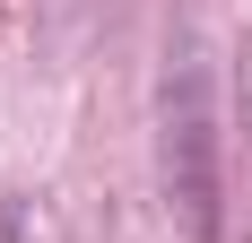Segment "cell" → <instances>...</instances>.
Wrapping results in <instances>:
<instances>
[{"label": "cell", "instance_id": "1", "mask_svg": "<svg viewBox=\"0 0 252 243\" xmlns=\"http://www.w3.org/2000/svg\"><path fill=\"white\" fill-rule=\"evenodd\" d=\"M157 182H165V209L191 243H226V130H218L209 70L191 52L157 87Z\"/></svg>", "mask_w": 252, "mask_h": 243}]
</instances>
